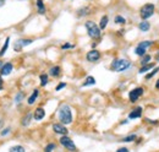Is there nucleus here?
Returning <instances> with one entry per match:
<instances>
[{
  "mask_svg": "<svg viewBox=\"0 0 159 152\" xmlns=\"http://www.w3.org/2000/svg\"><path fill=\"white\" fill-rule=\"evenodd\" d=\"M59 120L61 122V124L68 125L72 123V113H71V108L68 104H63L59 108V113H58Z\"/></svg>",
  "mask_w": 159,
  "mask_h": 152,
  "instance_id": "nucleus-1",
  "label": "nucleus"
},
{
  "mask_svg": "<svg viewBox=\"0 0 159 152\" xmlns=\"http://www.w3.org/2000/svg\"><path fill=\"white\" fill-rule=\"evenodd\" d=\"M130 66H131L130 60H127V59H115V60L111 61L110 70L116 71V72H122V71H126Z\"/></svg>",
  "mask_w": 159,
  "mask_h": 152,
  "instance_id": "nucleus-2",
  "label": "nucleus"
},
{
  "mask_svg": "<svg viewBox=\"0 0 159 152\" xmlns=\"http://www.w3.org/2000/svg\"><path fill=\"white\" fill-rule=\"evenodd\" d=\"M86 28H87V33L91 38L93 39H99L100 38V27L97 25L94 21H87L86 22Z\"/></svg>",
  "mask_w": 159,
  "mask_h": 152,
  "instance_id": "nucleus-3",
  "label": "nucleus"
},
{
  "mask_svg": "<svg viewBox=\"0 0 159 152\" xmlns=\"http://www.w3.org/2000/svg\"><path fill=\"white\" fill-rule=\"evenodd\" d=\"M154 10H156L154 4H151V3L145 4V5H143V6L141 8V10H140V16H141V19H142V20L149 19L151 16H153V14H154Z\"/></svg>",
  "mask_w": 159,
  "mask_h": 152,
  "instance_id": "nucleus-4",
  "label": "nucleus"
},
{
  "mask_svg": "<svg viewBox=\"0 0 159 152\" xmlns=\"http://www.w3.org/2000/svg\"><path fill=\"white\" fill-rule=\"evenodd\" d=\"M145 93V90H143V87H136V88H133L132 91H130L129 93V99H130V102L131 103H135L137 102L138 99L141 98V96Z\"/></svg>",
  "mask_w": 159,
  "mask_h": 152,
  "instance_id": "nucleus-5",
  "label": "nucleus"
},
{
  "mask_svg": "<svg viewBox=\"0 0 159 152\" xmlns=\"http://www.w3.org/2000/svg\"><path fill=\"white\" fill-rule=\"evenodd\" d=\"M60 144L63 145L65 149H68L69 151H76V145L74 144V141L71 140L69 136L64 135L63 138H60Z\"/></svg>",
  "mask_w": 159,
  "mask_h": 152,
  "instance_id": "nucleus-6",
  "label": "nucleus"
},
{
  "mask_svg": "<svg viewBox=\"0 0 159 152\" xmlns=\"http://www.w3.org/2000/svg\"><path fill=\"white\" fill-rule=\"evenodd\" d=\"M86 59H87V61H89V63L98 61V60L100 59V52L97 50V49L89 50L88 53H87V55H86Z\"/></svg>",
  "mask_w": 159,
  "mask_h": 152,
  "instance_id": "nucleus-7",
  "label": "nucleus"
},
{
  "mask_svg": "<svg viewBox=\"0 0 159 152\" xmlns=\"http://www.w3.org/2000/svg\"><path fill=\"white\" fill-rule=\"evenodd\" d=\"M32 42H33V39H18L16 43H15L14 48H15V50H16V52H21L23 49V47L31 44Z\"/></svg>",
  "mask_w": 159,
  "mask_h": 152,
  "instance_id": "nucleus-8",
  "label": "nucleus"
},
{
  "mask_svg": "<svg viewBox=\"0 0 159 152\" xmlns=\"http://www.w3.org/2000/svg\"><path fill=\"white\" fill-rule=\"evenodd\" d=\"M12 69H14V66H12L11 63H5V64L1 66V69H0V74L3 76H6L12 71Z\"/></svg>",
  "mask_w": 159,
  "mask_h": 152,
  "instance_id": "nucleus-9",
  "label": "nucleus"
},
{
  "mask_svg": "<svg viewBox=\"0 0 159 152\" xmlns=\"http://www.w3.org/2000/svg\"><path fill=\"white\" fill-rule=\"evenodd\" d=\"M53 130L56 134H60V135H66V134H68V129L65 128L64 124H53Z\"/></svg>",
  "mask_w": 159,
  "mask_h": 152,
  "instance_id": "nucleus-10",
  "label": "nucleus"
},
{
  "mask_svg": "<svg viewBox=\"0 0 159 152\" xmlns=\"http://www.w3.org/2000/svg\"><path fill=\"white\" fill-rule=\"evenodd\" d=\"M142 117V107H136L133 111L130 112L129 114V119H138V118H141Z\"/></svg>",
  "mask_w": 159,
  "mask_h": 152,
  "instance_id": "nucleus-11",
  "label": "nucleus"
},
{
  "mask_svg": "<svg viewBox=\"0 0 159 152\" xmlns=\"http://www.w3.org/2000/svg\"><path fill=\"white\" fill-rule=\"evenodd\" d=\"M33 117H34L35 120H42V119L45 117V111H44L42 107H38V108L34 111Z\"/></svg>",
  "mask_w": 159,
  "mask_h": 152,
  "instance_id": "nucleus-12",
  "label": "nucleus"
},
{
  "mask_svg": "<svg viewBox=\"0 0 159 152\" xmlns=\"http://www.w3.org/2000/svg\"><path fill=\"white\" fill-rule=\"evenodd\" d=\"M138 28H140V31H142V32H148V31L151 30V23L148 22L147 20H142L140 25H138Z\"/></svg>",
  "mask_w": 159,
  "mask_h": 152,
  "instance_id": "nucleus-13",
  "label": "nucleus"
},
{
  "mask_svg": "<svg viewBox=\"0 0 159 152\" xmlns=\"http://www.w3.org/2000/svg\"><path fill=\"white\" fill-rule=\"evenodd\" d=\"M153 67H154V63H149V64L142 65V66L140 67V70H138V72H140V74H143V72L149 71L151 69H153Z\"/></svg>",
  "mask_w": 159,
  "mask_h": 152,
  "instance_id": "nucleus-14",
  "label": "nucleus"
},
{
  "mask_svg": "<svg viewBox=\"0 0 159 152\" xmlns=\"http://www.w3.org/2000/svg\"><path fill=\"white\" fill-rule=\"evenodd\" d=\"M37 10H38V14L40 15L45 14V5L43 3V0H37Z\"/></svg>",
  "mask_w": 159,
  "mask_h": 152,
  "instance_id": "nucleus-15",
  "label": "nucleus"
},
{
  "mask_svg": "<svg viewBox=\"0 0 159 152\" xmlns=\"http://www.w3.org/2000/svg\"><path fill=\"white\" fill-rule=\"evenodd\" d=\"M60 72H61V69H60V66H53V67H50V70H49V74L56 77V76H59L60 75Z\"/></svg>",
  "mask_w": 159,
  "mask_h": 152,
  "instance_id": "nucleus-16",
  "label": "nucleus"
},
{
  "mask_svg": "<svg viewBox=\"0 0 159 152\" xmlns=\"http://www.w3.org/2000/svg\"><path fill=\"white\" fill-rule=\"evenodd\" d=\"M31 119H32V113H27L25 117L22 118L21 120V124L23 125V127H27V125H29V122H31Z\"/></svg>",
  "mask_w": 159,
  "mask_h": 152,
  "instance_id": "nucleus-17",
  "label": "nucleus"
},
{
  "mask_svg": "<svg viewBox=\"0 0 159 152\" xmlns=\"http://www.w3.org/2000/svg\"><path fill=\"white\" fill-rule=\"evenodd\" d=\"M108 22H109V17H108L106 15H104V16H102V19H100V22H99V27H100V30H105V27H106Z\"/></svg>",
  "mask_w": 159,
  "mask_h": 152,
  "instance_id": "nucleus-18",
  "label": "nucleus"
},
{
  "mask_svg": "<svg viewBox=\"0 0 159 152\" xmlns=\"http://www.w3.org/2000/svg\"><path fill=\"white\" fill-rule=\"evenodd\" d=\"M38 93H39L38 90H34V91H33V93H32V95L29 96V98L27 99L28 104H33V103L35 102V99H37V97H38Z\"/></svg>",
  "mask_w": 159,
  "mask_h": 152,
  "instance_id": "nucleus-19",
  "label": "nucleus"
},
{
  "mask_svg": "<svg viewBox=\"0 0 159 152\" xmlns=\"http://www.w3.org/2000/svg\"><path fill=\"white\" fill-rule=\"evenodd\" d=\"M91 11H89V8L88 6H85V8H81L78 11H77V15L80 17H83V16H86V15H88Z\"/></svg>",
  "mask_w": 159,
  "mask_h": 152,
  "instance_id": "nucleus-20",
  "label": "nucleus"
},
{
  "mask_svg": "<svg viewBox=\"0 0 159 152\" xmlns=\"http://www.w3.org/2000/svg\"><path fill=\"white\" fill-rule=\"evenodd\" d=\"M94 83H96V78L93 76H87L82 86H89V85H94Z\"/></svg>",
  "mask_w": 159,
  "mask_h": 152,
  "instance_id": "nucleus-21",
  "label": "nucleus"
},
{
  "mask_svg": "<svg viewBox=\"0 0 159 152\" xmlns=\"http://www.w3.org/2000/svg\"><path fill=\"white\" fill-rule=\"evenodd\" d=\"M146 52H147V49L141 48V47H138V45L135 48V53H136V55H138V56H143V55H146Z\"/></svg>",
  "mask_w": 159,
  "mask_h": 152,
  "instance_id": "nucleus-22",
  "label": "nucleus"
},
{
  "mask_svg": "<svg viewBox=\"0 0 159 152\" xmlns=\"http://www.w3.org/2000/svg\"><path fill=\"white\" fill-rule=\"evenodd\" d=\"M9 152H26V150H25L22 146L16 145V146H12V147H10Z\"/></svg>",
  "mask_w": 159,
  "mask_h": 152,
  "instance_id": "nucleus-23",
  "label": "nucleus"
},
{
  "mask_svg": "<svg viewBox=\"0 0 159 152\" xmlns=\"http://www.w3.org/2000/svg\"><path fill=\"white\" fill-rule=\"evenodd\" d=\"M151 59H152V56H151L149 54H146V55H143V56H142V59H141V65L149 64V63H151Z\"/></svg>",
  "mask_w": 159,
  "mask_h": 152,
  "instance_id": "nucleus-24",
  "label": "nucleus"
},
{
  "mask_svg": "<svg viewBox=\"0 0 159 152\" xmlns=\"http://www.w3.org/2000/svg\"><path fill=\"white\" fill-rule=\"evenodd\" d=\"M151 45H153V42L152 41H143V42H140V43H138V47L145 48V49H147L148 47H151Z\"/></svg>",
  "mask_w": 159,
  "mask_h": 152,
  "instance_id": "nucleus-25",
  "label": "nucleus"
},
{
  "mask_svg": "<svg viewBox=\"0 0 159 152\" xmlns=\"http://www.w3.org/2000/svg\"><path fill=\"white\" fill-rule=\"evenodd\" d=\"M9 43H10V38H6L4 47L1 48V50H0V56H3L5 53H6V50H8V48H9Z\"/></svg>",
  "mask_w": 159,
  "mask_h": 152,
  "instance_id": "nucleus-26",
  "label": "nucleus"
},
{
  "mask_svg": "<svg viewBox=\"0 0 159 152\" xmlns=\"http://www.w3.org/2000/svg\"><path fill=\"white\" fill-rule=\"evenodd\" d=\"M136 138H137V136L135 134H131V135H127L126 138H124L121 141H122V142H131V141H135Z\"/></svg>",
  "mask_w": 159,
  "mask_h": 152,
  "instance_id": "nucleus-27",
  "label": "nucleus"
},
{
  "mask_svg": "<svg viewBox=\"0 0 159 152\" xmlns=\"http://www.w3.org/2000/svg\"><path fill=\"white\" fill-rule=\"evenodd\" d=\"M40 78V86H45L48 83V75L47 74H42L39 76Z\"/></svg>",
  "mask_w": 159,
  "mask_h": 152,
  "instance_id": "nucleus-28",
  "label": "nucleus"
},
{
  "mask_svg": "<svg viewBox=\"0 0 159 152\" xmlns=\"http://www.w3.org/2000/svg\"><path fill=\"white\" fill-rule=\"evenodd\" d=\"M114 21H115V23H117V25H125L126 23V19L120 16V15H117Z\"/></svg>",
  "mask_w": 159,
  "mask_h": 152,
  "instance_id": "nucleus-29",
  "label": "nucleus"
},
{
  "mask_svg": "<svg viewBox=\"0 0 159 152\" xmlns=\"http://www.w3.org/2000/svg\"><path fill=\"white\" fill-rule=\"evenodd\" d=\"M158 72H159V66L154 67V70H153V71H151L149 74H147V75H146V80H151V78H152L153 76H154L156 74H158Z\"/></svg>",
  "mask_w": 159,
  "mask_h": 152,
  "instance_id": "nucleus-30",
  "label": "nucleus"
},
{
  "mask_svg": "<svg viewBox=\"0 0 159 152\" xmlns=\"http://www.w3.org/2000/svg\"><path fill=\"white\" fill-rule=\"evenodd\" d=\"M55 144H48L47 145V147L44 149V152H52V151H54L55 150Z\"/></svg>",
  "mask_w": 159,
  "mask_h": 152,
  "instance_id": "nucleus-31",
  "label": "nucleus"
},
{
  "mask_svg": "<svg viewBox=\"0 0 159 152\" xmlns=\"http://www.w3.org/2000/svg\"><path fill=\"white\" fill-rule=\"evenodd\" d=\"M23 97H25V93H23V92H18L17 96H16V98H15V101H16V103H18V102L22 101Z\"/></svg>",
  "mask_w": 159,
  "mask_h": 152,
  "instance_id": "nucleus-32",
  "label": "nucleus"
},
{
  "mask_svg": "<svg viewBox=\"0 0 159 152\" xmlns=\"http://www.w3.org/2000/svg\"><path fill=\"white\" fill-rule=\"evenodd\" d=\"M74 44H70V43H65L61 45V49H71V48H74Z\"/></svg>",
  "mask_w": 159,
  "mask_h": 152,
  "instance_id": "nucleus-33",
  "label": "nucleus"
},
{
  "mask_svg": "<svg viewBox=\"0 0 159 152\" xmlns=\"http://www.w3.org/2000/svg\"><path fill=\"white\" fill-rule=\"evenodd\" d=\"M64 87H66V83H65V82H60L59 85L56 86V88H55V90H56V91H60V90H63Z\"/></svg>",
  "mask_w": 159,
  "mask_h": 152,
  "instance_id": "nucleus-34",
  "label": "nucleus"
},
{
  "mask_svg": "<svg viewBox=\"0 0 159 152\" xmlns=\"http://www.w3.org/2000/svg\"><path fill=\"white\" fill-rule=\"evenodd\" d=\"M145 120H146L147 123H149V124H153V125H157V124H158V122H157V120H151V119H147V118H146Z\"/></svg>",
  "mask_w": 159,
  "mask_h": 152,
  "instance_id": "nucleus-35",
  "label": "nucleus"
},
{
  "mask_svg": "<svg viewBox=\"0 0 159 152\" xmlns=\"http://www.w3.org/2000/svg\"><path fill=\"white\" fill-rule=\"evenodd\" d=\"M9 133H10V128H8V129L3 130V131H1V135L4 136V135H6V134H9Z\"/></svg>",
  "mask_w": 159,
  "mask_h": 152,
  "instance_id": "nucleus-36",
  "label": "nucleus"
},
{
  "mask_svg": "<svg viewBox=\"0 0 159 152\" xmlns=\"http://www.w3.org/2000/svg\"><path fill=\"white\" fill-rule=\"evenodd\" d=\"M116 152H129V150H127L126 147H121V149H119Z\"/></svg>",
  "mask_w": 159,
  "mask_h": 152,
  "instance_id": "nucleus-37",
  "label": "nucleus"
},
{
  "mask_svg": "<svg viewBox=\"0 0 159 152\" xmlns=\"http://www.w3.org/2000/svg\"><path fill=\"white\" fill-rule=\"evenodd\" d=\"M154 59H156V60L159 63V50H158L157 53H156V55H154Z\"/></svg>",
  "mask_w": 159,
  "mask_h": 152,
  "instance_id": "nucleus-38",
  "label": "nucleus"
},
{
  "mask_svg": "<svg viewBox=\"0 0 159 152\" xmlns=\"http://www.w3.org/2000/svg\"><path fill=\"white\" fill-rule=\"evenodd\" d=\"M3 90V78H1V76H0V91Z\"/></svg>",
  "mask_w": 159,
  "mask_h": 152,
  "instance_id": "nucleus-39",
  "label": "nucleus"
},
{
  "mask_svg": "<svg viewBox=\"0 0 159 152\" xmlns=\"http://www.w3.org/2000/svg\"><path fill=\"white\" fill-rule=\"evenodd\" d=\"M156 88L159 90V80H157V82H156Z\"/></svg>",
  "mask_w": 159,
  "mask_h": 152,
  "instance_id": "nucleus-40",
  "label": "nucleus"
},
{
  "mask_svg": "<svg viewBox=\"0 0 159 152\" xmlns=\"http://www.w3.org/2000/svg\"><path fill=\"white\" fill-rule=\"evenodd\" d=\"M4 4H5V0H0V6H3Z\"/></svg>",
  "mask_w": 159,
  "mask_h": 152,
  "instance_id": "nucleus-41",
  "label": "nucleus"
},
{
  "mask_svg": "<svg viewBox=\"0 0 159 152\" xmlns=\"http://www.w3.org/2000/svg\"><path fill=\"white\" fill-rule=\"evenodd\" d=\"M1 66H3V65H1V61H0V67H1Z\"/></svg>",
  "mask_w": 159,
  "mask_h": 152,
  "instance_id": "nucleus-42",
  "label": "nucleus"
}]
</instances>
